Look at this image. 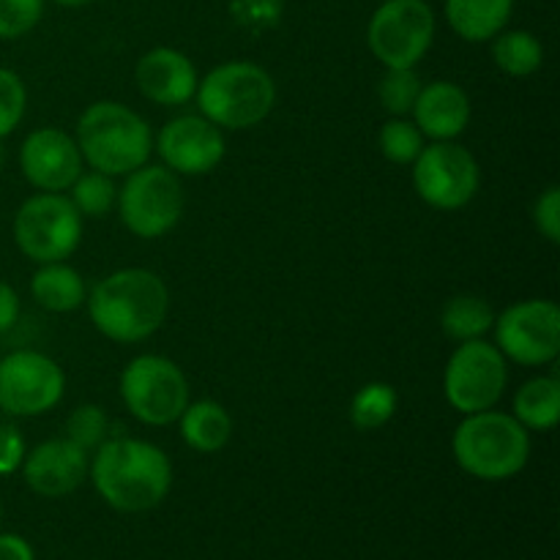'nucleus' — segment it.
<instances>
[{
	"label": "nucleus",
	"instance_id": "nucleus-1",
	"mask_svg": "<svg viewBox=\"0 0 560 560\" xmlns=\"http://www.w3.org/2000/svg\"><path fill=\"white\" fill-rule=\"evenodd\" d=\"M88 476L104 503L124 514L151 512L173 487L167 454L137 438H107L93 454Z\"/></svg>",
	"mask_w": 560,
	"mask_h": 560
},
{
	"label": "nucleus",
	"instance_id": "nucleus-2",
	"mask_svg": "<svg viewBox=\"0 0 560 560\" xmlns=\"http://www.w3.org/2000/svg\"><path fill=\"white\" fill-rule=\"evenodd\" d=\"M88 315L102 337L135 345L153 337L167 320L170 293L162 277L145 268H120L104 277L85 299Z\"/></svg>",
	"mask_w": 560,
	"mask_h": 560
},
{
	"label": "nucleus",
	"instance_id": "nucleus-3",
	"mask_svg": "<svg viewBox=\"0 0 560 560\" xmlns=\"http://www.w3.org/2000/svg\"><path fill=\"white\" fill-rule=\"evenodd\" d=\"M452 448L468 476L479 481H506L528 465L530 435L512 413L490 408L459 421Z\"/></svg>",
	"mask_w": 560,
	"mask_h": 560
},
{
	"label": "nucleus",
	"instance_id": "nucleus-4",
	"mask_svg": "<svg viewBox=\"0 0 560 560\" xmlns=\"http://www.w3.org/2000/svg\"><path fill=\"white\" fill-rule=\"evenodd\" d=\"M197 107L202 118L219 129H252L271 115L277 104V82L262 66L230 60L197 82Z\"/></svg>",
	"mask_w": 560,
	"mask_h": 560
},
{
	"label": "nucleus",
	"instance_id": "nucleus-5",
	"mask_svg": "<svg viewBox=\"0 0 560 560\" xmlns=\"http://www.w3.org/2000/svg\"><path fill=\"white\" fill-rule=\"evenodd\" d=\"M77 148L96 173L129 175L151 156V126L124 104L96 102L80 115Z\"/></svg>",
	"mask_w": 560,
	"mask_h": 560
},
{
	"label": "nucleus",
	"instance_id": "nucleus-6",
	"mask_svg": "<svg viewBox=\"0 0 560 560\" xmlns=\"http://www.w3.org/2000/svg\"><path fill=\"white\" fill-rule=\"evenodd\" d=\"M14 241L27 260L63 262L82 241V217L60 191L27 197L14 217Z\"/></svg>",
	"mask_w": 560,
	"mask_h": 560
},
{
	"label": "nucleus",
	"instance_id": "nucleus-7",
	"mask_svg": "<svg viewBox=\"0 0 560 560\" xmlns=\"http://www.w3.org/2000/svg\"><path fill=\"white\" fill-rule=\"evenodd\" d=\"M120 399L142 424H173L189 405V381L164 355H137L120 375Z\"/></svg>",
	"mask_w": 560,
	"mask_h": 560
},
{
	"label": "nucleus",
	"instance_id": "nucleus-8",
	"mask_svg": "<svg viewBox=\"0 0 560 560\" xmlns=\"http://www.w3.org/2000/svg\"><path fill=\"white\" fill-rule=\"evenodd\" d=\"M435 38V11L427 0H383L370 16L366 42L386 69H416Z\"/></svg>",
	"mask_w": 560,
	"mask_h": 560
},
{
	"label": "nucleus",
	"instance_id": "nucleus-9",
	"mask_svg": "<svg viewBox=\"0 0 560 560\" xmlns=\"http://www.w3.org/2000/svg\"><path fill=\"white\" fill-rule=\"evenodd\" d=\"M509 383V366L501 350L485 339L459 342L443 372L446 402L463 416L495 408Z\"/></svg>",
	"mask_w": 560,
	"mask_h": 560
},
{
	"label": "nucleus",
	"instance_id": "nucleus-10",
	"mask_svg": "<svg viewBox=\"0 0 560 560\" xmlns=\"http://www.w3.org/2000/svg\"><path fill=\"white\" fill-rule=\"evenodd\" d=\"M120 222L137 238H162L184 213V189L173 170L145 167L129 173L118 191Z\"/></svg>",
	"mask_w": 560,
	"mask_h": 560
},
{
	"label": "nucleus",
	"instance_id": "nucleus-11",
	"mask_svg": "<svg viewBox=\"0 0 560 560\" xmlns=\"http://www.w3.org/2000/svg\"><path fill=\"white\" fill-rule=\"evenodd\" d=\"M495 348L520 366L552 364L560 353V310L556 301L530 299L506 306L492 323Z\"/></svg>",
	"mask_w": 560,
	"mask_h": 560
},
{
	"label": "nucleus",
	"instance_id": "nucleus-12",
	"mask_svg": "<svg viewBox=\"0 0 560 560\" xmlns=\"http://www.w3.org/2000/svg\"><path fill=\"white\" fill-rule=\"evenodd\" d=\"M481 184L479 162L454 140L432 142L413 162V186L421 200L438 211H459L476 197Z\"/></svg>",
	"mask_w": 560,
	"mask_h": 560
},
{
	"label": "nucleus",
	"instance_id": "nucleus-13",
	"mask_svg": "<svg viewBox=\"0 0 560 560\" xmlns=\"http://www.w3.org/2000/svg\"><path fill=\"white\" fill-rule=\"evenodd\" d=\"M66 375L49 355L16 350L0 361V410L9 416H42L63 399Z\"/></svg>",
	"mask_w": 560,
	"mask_h": 560
},
{
	"label": "nucleus",
	"instance_id": "nucleus-14",
	"mask_svg": "<svg viewBox=\"0 0 560 560\" xmlns=\"http://www.w3.org/2000/svg\"><path fill=\"white\" fill-rule=\"evenodd\" d=\"M156 153L173 173L206 175L224 159L222 129L202 115H180L159 131Z\"/></svg>",
	"mask_w": 560,
	"mask_h": 560
},
{
	"label": "nucleus",
	"instance_id": "nucleus-15",
	"mask_svg": "<svg viewBox=\"0 0 560 560\" xmlns=\"http://www.w3.org/2000/svg\"><path fill=\"white\" fill-rule=\"evenodd\" d=\"M20 167L38 191H69L82 173V153L66 131L36 129L22 142Z\"/></svg>",
	"mask_w": 560,
	"mask_h": 560
},
{
	"label": "nucleus",
	"instance_id": "nucleus-16",
	"mask_svg": "<svg viewBox=\"0 0 560 560\" xmlns=\"http://www.w3.org/2000/svg\"><path fill=\"white\" fill-rule=\"evenodd\" d=\"M88 452H82L69 438L38 443L22 459V479L36 495L66 498L80 490L88 479Z\"/></svg>",
	"mask_w": 560,
	"mask_h": 560
},
{
	"label": "nucleus",
	"instance_id": "nucleus-17",
	"mask_svg": "<svg viewBox=\"0 0 560 560\" xmlns=\"http://www.w3.org/2000/svg\"><path fill=\"white\" fill-rule=\"evenodd\" d=\"M137 88L145 98L162 107H180L197 91V69L184 52L173 47H156L137 63Z\"/></svg>",
	"mask_w": 560,
	"mask_h": 560
},
{
	"label": "nucleus",
	"instance_id": "nucleus-18",
	"mask_svg": "<svg viewBox=\"0 0 560 560\" xmlns=\"http://www.w3.org/2000/svg\"><path fill=\"white\" fill-rule=\"evenodd\" d=\"M413 124L424 137L435 142L454 140L470 124V98L454 82H430L421 85L419 98L413 104Z\"/></svg>",
	"mask_w": 560,
	"mask_h": 560
},
{
	"label": "nucleus",
	"instance_id": "nucleus-19",
	"mask_svg": "<svg viewBox=\"0 0 560 560\" xmlns=\"http://www.w3.org/2000/svg\"><path fill=\"white\" fill-rule=\"evenodd\" d=\"M514 0H446L443 14L452 31L465 42H492L509 25Z\"/></svg>",
	"mask_w": 560,
	"mask_h": 560
},
{
	"label": "nucleus",
	"instance_id": "nucleus-20",
	"mask_svg": "<svg viewBox=\"0 0 560 560\" xmlns=\"http://www.w3.org/2000/svg\"><path fill=\"white\" fill-rule=\"evenodd\" d=\"M180 438L189 448L200 454L222 452L233 438V419L224 410V405L213 399H200V402L186 405L180 413Z\"/></svg>",
	"mask_w": 560,
	"mask_h": 560
},
{
	"label": "nucleus",
	"instance_id": "nucleus-21",
	"mask_svg": "<svg viewBox=\"0 0 560 560\" xmlns=\"http://www.w3.org/2000/svg\"><path fill=\"white\" fill-rule=\"evenodd\" d=\"M31 293L47 312H74L85 304V282L66 262H44L31 279Z\"/></svg>",
	"mask_w": 560,
	"mask_h": 560
},
{
	"label": "nucleus",
	"instance_id": "nucleus-22",
	"mask_svg": "<svg viewBox=\"0 0 560 560\" xmlns=\"http://www.w3.org/2000/svg\"><path fill=\"white\" fill-rule=\"evenodd\" d=\"M514 419L534 432H550L560 419L558 377H534L514 397Z\"/></svg>",
	"mask_w": 560,
	"mask_h": 560
},
{
	"label": "nucleus",
	"instance_id": "nucleus-23",
	"mask_svg": "<svg viewBox=\"0 0 560 560\" xmlns=\"http://www.w3.org/2000/svg\"><path fill=\"white\" fill-rule=\"evenodd\" d=\"M492 60L509 77H530L545 63V47L530 31H501L492 38Z\"/></svg>",
	"mask_w": 560,
	"mask_h": 560
},
{
	"label": "nucleus",
	"instance_id": "nucleus-24",
	"mask_svg": "<svg viewBox=\"0 0 560 560\" xmlns=\"http://www.w3.org/2000/svg\"><path fill=\"white\" fill-rule=\"evenodd\" d=\"M495 312L485 299L476 295H457L443 306L441 328L454 342H468V339H481L487 331H492Z\"/></svg>",
	"mask_w": 560,
	"mask_h": 560
},
{
	"label": "nucleus",
	"instance_id": "nucleus-25",
	"mask_svg": "<svg viewBox=\"0 0 560 560\" xmlns=\"http://www.w3.org/2000/svg\"><path fill=\"white\" fill-rule=\"evenodd\" d=\"M399 397L388 383H366L350 402V421L359 432H375L386 427L397 413Z\"/></svg>",
	"mask_w": 560,
	"mask_h": 560
},
{
	"label": "nucleus",
	"instance_id": "nucleus-26",
	"mask_svg": "<svg viewBox=\"0 0 560 560\" xmlns=\"http://www.w3.org/2000/svg\"><path fill=\"white\" fill-rule=\"evenodd\" d=\"M71 191V206L80 211V217H107L109 211L115 208L118 202V189L113 184V175H104V173H80V178L69 186Z\"/></svg>",
	"mask_w": 560,
	"mask_h": 560
},
{
	"label": "nucleus",
	"instance_id": "nucleus-27",
	"mask_svg": "<svg viewBox=\"0 0 560 560\" xmlns=\"http://www.w3.org/2000/svg\"><path fill=\"white\" fill-rule=\"evenodd\" d=\"M377 145H381V153L388 162L413 164L419 153L424 151V135H421L413 120L394 118L377 135Z\"/></svg>",
	"mask_w": 560,
	"mask_h": 560
},
{
	"label": "nucleus",
	"instance_id": "nucleus-28",
	"mask_svg": "<svg viewBox=\"0 0 560 560\" xmlns=\"http://www.w3.org/2000/svg\"><path fill=\"white\" fill-rule=\"evenodd\" d=\"M421 93V80L416 69H386L381 85H377V96H381L383 109L402 118V115L413 113V104Z\"/></svg>",
	"mask_w": 560,
	"mask_h": 560
},
{
	"label": "nucleus",
	"instance_id": "nucleus-29",
	"mask_svg": "<svg viewBox=\"0 0 560 560\" xmlns=\"http://www.w3.org/2000/svg\"><path fill=\"white\" fill-rule=\"evenodd\" d=\"M109 435V419L98 405H80L71 410L66 419V438L82 448V452H96Z\"/></svg>",
	"mask_w": 560,
	"mask_h": 560
},
{
	"label": "nucleus",
	"instance_id": "nucleus-30",
	"mask_svg": "<svg viewBox=\"0 0 560 560\" xmlns=\"http://www.w3.org/2000/svg\"><path fill=\"white\" fill-rule=\"evenodd\" d=\"M44 0H0V38L11 42L42 22Z\"/></svg>",
	"mask_w": 560,
	"mask_h": 560
},
{
	"label": "nucleus",
	"instance_id": "nucleus-31",
	"mask_svg": "<svg viewBox=\"0 0 560 560\" xmlns=\"http://www.w3.org/2000/svg\"><path fill=\"white\" fill-rule=\"evenodd\" d=\"M25 104L27 93L20 74H14L11 69H0V140L20 126L22 115H25Z\"/></svg>",
	"mask_w": 560,
	"mask_h": 560
},
{
	"label": "nucleus",
	"instance_id": "nucleus-32",
	"mask_svg": "<svg viewBox=\"0 0 560 560\" xmlns=\"http://www.w3.org/2000/svg\"><path fill=\"white\" fill-rule=\"evenodd\" d=\"M534 222L536 230L545 235L550 244H560V189L550 186L541 191V197L534 206Z\"/></svg>",
	"mask_w": 560,
	"mask_h": 560
},
{
	"label": "nucleus",
	"instance_id": "nucleus-33",
	"mask_svg": "<svg viewBox=\"0 0 560 560\" xmlns=\"http://www.w3.org/2000/svg\"><path fill=\"white\" fill-rule=\"evenodd\" d=\"M25 454L27 448L20 427L0 424V476H11L14 470H20Z\"/></svg>",
	"mask_w": 560,
	"mask_h": 560
},
{
	"label": "nucleus",
	"instance_id": "nucleus-34",
	"mask_svg": "<svg viewBox=\"0 0 560 560\" xmlns=\"http://www.w3.org/2000/svg\"><path fill=\"white\" fill-rule=\"evenodd\" d=\"M20 317V295L11 284L0 282V334L11 331Z\"/></svg>",
	"mask_w": 560,
	"mask_h": 560
},
{
	"label": "nucleus",
	"instance_id": "nucleus-35",
	"mask_svg": "<svg viewBox=\"0 0 560 560\" xmlns=\"http://www.w3.org/2000/svg\"><path fill=\"white\" fill-rule=\"evenodd\" d=\"M0 560H36V556L22 536L0 534Z\"/></svg>",
	"mask_w": 560,
	"mask_h": 560
},
{
	"label": "nucleus",
	"instance_id": "nucleus-36",
	"mask_svg": "<svg viewBox=\"0 0 560 560\" xmlns=\"http://www.w3.org/2000/svg\"><path fill=\"white\" fill-rule=\"evenodd\" d=\"M52 3H58V5H66V9H80V5H88V3H93V0H52Z\"/></svg>",
	"mask_w": 560,
	"mask_h": 560
},
{
	"label": "nucleus",
	"instance_id": "nucleus-37",
	"mask_svg": "<svg viewBox=\"0 0 560 560\" xmlns=\"http://www.w3.org/2000/svg\"><path fill=\"white\" fill-rule=\"evenodd\" d=\"M0 520H3V506H0Z\"/></svg>",
	"mask_w": 560,
	"mask_h": 560
}]
</instances>
